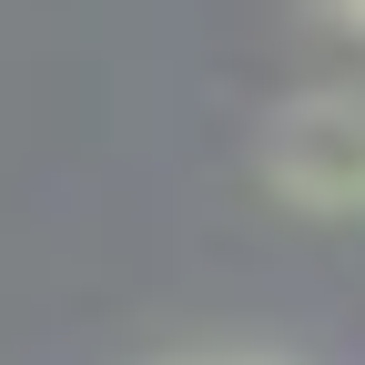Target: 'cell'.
I'll return each instance as SVG.
<instances>
[{
	"mask_svg": "<svg viewBox=\"0 0 365 365\" xmlns=\"http://www.w3.org/2000/svg\"><path fill=\"white\" fill-rule=\"evenodd\" d=\"M254 173L294 213H365V81H304L254 122Z\"/></svg>",
	"mask_w": 365,
	"mask_h": 365,
	"instance_id": "1",
	"label": "cell"
},
{
	"mask_svg": "<svg viewBox=\"0 0 365 365\" xmlns=\"http://www.w3.org/2000/svg\"><path fill=\"white\" fill-rule=\"evenodd\" d=\"M153 365H294V355H264V345H182V355H153Z\"/></svg>",
	"mask_w": 365,
	"mask_h": 365,
	"instance_id": "2",
	"label": "cell"
},
{
	"mask_svg": "<svg viewBox=\"0 0 365 365\" xmlns=\"http://www.w3.org/2000/svg\"><path fill=\"white\" fill-rule=\"evenodd\" d=\"M325 31H345V41H365V11H325Z\"/></svg>",
	"mask_w": 365,
	"mask_h": 365,
	"instance_id": "3",
	"label": "cell"
}]
</instances>
